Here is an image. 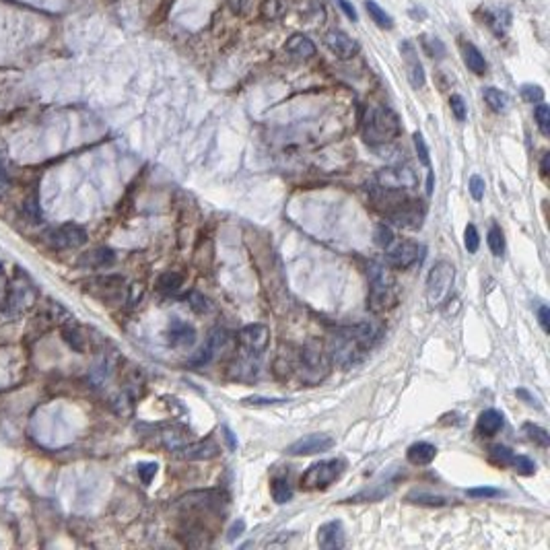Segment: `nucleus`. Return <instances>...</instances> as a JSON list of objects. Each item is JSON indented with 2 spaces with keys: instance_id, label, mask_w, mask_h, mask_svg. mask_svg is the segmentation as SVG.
<instances>
[{
  "instance_id": "dca6fc26",
  "label": "nucleus",
  "mask_w": 550,
  "mask_h": 550,
  "mask_svg": "<svg viewBox=\"0 0 550 550\" xmlns=\"http://www.w3.org/2000/svg\"><path fill=\"white\" fill-rule=\"evenodd\" d=\"M184 460H211L219 455V445L213 439L196 441V443H184L175 449Z\"/></svg>"
},
{
  "instance_id": "4c0bfd02",
  "label": "nucleus",
  "mask_w": 550,
  "mask_h": 550,
  "mask_svg": "<svg viewBox=\"0 0 550 550\" xmlns=\"http://www.w3.org/2000/svg\"><path fill=\"white\" fill-rule=\"evenodd\" d=\"M449 108H451V113L458 122H464L466 115H468V108H466V102L462 95H451L449 97Z\"/></svg>"
},
{
  "instance_id": "ea45409f",
  "label": "nucleus",
  "mask_w": 550,
  "mask_h": 550,
  "mask_svg": "<svg viewBox=\"0 0 550 550\" xmlns=\"http://www.w3.org/2000/svg\"><path fill=\"white\" fill-rule=\"evenodd\" d=\"M394 239H396V235H394V231L387 225H378V229H375V243L382 250L389 248L394 243Z\"/></svg>"
},
{
  "instance_id": "0eeeda50",
  "label": "nucleus",
  "mask_w": 550,
  "mask_h": 550,
  "mask_svg": "<svg viewBox=\"0 0 550 550\" xmlns=\"http://www.w3.org/2000/svg\"><path fill=\"white\" fill-rule=\"evenodd\" d=\"M453 280H455V268L451 262L441 260L431 268V273L427 276V291H425L427 303L431 309H437L443 303H447L453 291Z\"/></svg>"
},
{
  "instance_id": "393cba45",
  "label": "nucleus",
  "mask_w": 550,
  "mask_h": 550,
  "mask_svg": "<svg viewBox=\"0 0 550 550\" xmlns=\"http://www.w3.org/2000/svg\"><path fill=\"white\" fill-rule=\"evenodd\" d=\"M485 15H487V23L495 31V35H499V38L505 35V31H507V27L511 23L509 13L507 10H501V8H493V10H487Z\"/></svg>"
},
{
  "instance_id": "4468645a",
  "label": "nucleus",
  "mask_w": 550,
  "mask_h": 550,
  "mask_svg": "<svg viewBox=\"0 0 550 550\" xmlns=\"http://www.w3.org/2000/svg\"><path fill=\"white\" fill-rule=\"evenodd\" d=\"M324 44H326V48L330 50L332 54L336 56V58H340V60H353L355 56L359 54V50H361L359 42L353 40L348 33H344L340 29L328 31L324 35Z\"/></svg>"
},
{
  "instance_id": "2eb2a0df",
  "label": "nucleus",
  "mask_w": 550,
  "mask_h": 550,
  "mask_svg": "<svg viewBox=\"0 0 550 550\" xmlns=\"http://www.w3.org/2000/svg\"><path fill=\"white\" fill-rule=\"evenodd\" d=\"M346 544V532L342 521H326L318 530V547L324 550H340Z\"/></svg>"
},
{
  "instance_id": "a19ab883",
  "label": "nucleus",
  "mask_w": 550,
  "mask_h": 550,
  "mask_svg": "<svg viewBox=\"0 0 550 550\" xmlns=\"http://www.w3.org/2000/svg\"><path fill=\"white\" fill-rule=\"evenodd\" d=\"M485 188H487V184H485V179H483L480 175H472V177H470L468 190H470V194H472V198H474L476 202H480V200L485 198Z\"/></svg>"
},
{
  "instance_id": "7ed1b4c3",
  "label": "nucleus",
  "mask_w": 550,
  "mask_h": 550,
  "mask_svg": "<svg viewBox=\"0 0 550 550\" xmlns=\"http://www.w3.org/2000/svg\"><path fill=\"white\" fill-rule=\"evenodd\" d=\"M361 130H363V138L367 145L382 147V145L394 143L400 136L402 124H400L398 113L389 110L387 106H369L363 115Z\"/></svg>"
},
{
  "instance_id": "1a4fd4ad",
  "label": "nucleus",
  "mask_w": 550,
  "mask_h": 550,
  "mask_svg": "<svg viewBox=\"0 0 550 550\" xmlns=\"http://www.w3.org/2000/svg\"><path fill=\"white\" fill-rule=\"evenodd\" d=\"M419 186L416 173L408 165L384 167L375 173V188L385 192H410Z\"/></svg>"
},
{
  "instance_id": "a878e982",
  "label": "nucleus",
  "mask_w": 550,
  "mask_h": 550,
  "mask_svg": "<svg viewBox=\"0 0 550 550\" xmlns=\"http://www.w3.org/2000/svg\"><path fill=\"white\" fill-rule=\"evenodd\" d=\"M365 8H367L369 17L373 19V23H375L378 27H382V29H391V27H394V19L385 13L384 8H382L375 0H367V2H365Z\"/></svg>"
},
{
  "instance_id": "f704fd0d",
  "label": "nucleus",
  "mask_w": 550,
  "mask_h": 550,
  "mask_svg": "<svg viewBox=\"0 0 550 550\" xmlns=\"http://www.w3.org/2000/svg\"><path fill=\"white\" fill-rule=\"evenodd\" d=\"M534 118H536V124H538V130L549 136L550 134V108L547 104H538V108L534 111Z\"/></svg>"
},
{
  "instance_id": "864d4df0",
  "label": "nucleus",
  "mask_w": 550,
  "mask_h": 550,
  "mask_svg": "<svg viewBox=\"0 0 550 550\" xmlns=\"http://www.w3.org/2000/svg\"><path fill=\"white\" fill-rule=\"evenodd\" d=\"M549 161H550V155L549 153H544V157H542V163H540V173H542V177H547V175H549Z\"/></svg>"
},
{
  "instance_id": "f03ea898",
  "label": "nucleus",
  "mask_w": 550,
  "mask_h": 550,
  "mask_svg": "<svg viewBox=\"0 0 550 550\" xmlns=\"http://www.w3.org/2000/svg\"><path fill=\"white\" fill-rule=\"evenodd\" d=\"M375 204H385L384 213L396 227L402 229H421L427 215V207L421 200L406 196V192H385L373 188L371 192Z\"/></svg>"
},
{
  "instance_id": "473e14b6",
  "label": "nucleus",
  "mask_w": 550,
  "mask_h": 550,
  "mask_svg": "<svg viewBox=\"0 0 550 550\" xmlns=\"http://www.w3.org/2000/svg\"><path fill=\"white\" fill-rule=\"evenodd\" d=\"M421 44H423V50L431 56V58H435V60H439V58L445 56V46H443V42H441L439 38H429V35H425V38L421 40Z\"/></svg>"
},
{
  "instance_id": "423d86ee",
  "label": "nucleus",
  "mask_w": 550,
  "mask_h": 550,
  "mask_svg": "<svg viewBox=\"0 0 550 550\" xmlns=\"http://www.w3.org/2000/svg\"><path fill=\"white\" fill-rule=\"evenodd\" d=\"M344 470H346V462L340 460V458L316 462L303 472L301 489L303 491H326V489H330L336 480L342 478Z\"/></svg>"
},
{
  "instance_id": "9b49d317",
  "label": "nucleus",
  "mask_w": 550,
  "mask_h": 550,
  "mask_svg": "<svg viewBox=\"0 0 550 550\" xmlns=\"http://www.w3.org/2000/svg\"><path fill=\"white\" fill-rule=\"evenodd\" d=\"M229 342H231V334L227 330H223V328H215V330L209 334V338L202 344V348L196 353V357L190 359V363L194 367H204V365L213 363L217 357L223 355V350L229 346Z\"/></svg>"
},
{
  "instance_id": "a18cd8bd",
  "label": "nucleus",
  "mask_w": 550,
  "mask_h": 550,
  "mask_svg": "<svg viewBox=\"0 0 550 550\" xmlns=\"http://www.w3.org/2000/svg\"><path fill=\"white\" fill-rule=\"evenodd\" d=\"M260 13L266 19H276L280 15V2L278 0H264L262 6H260Z\"/></svg>"
},
{
  "instance_id": "aec40b11",
  "label": "nucleus",
  "mask_w": 550,
  "mask_h": 550,
  "mask_svg": "<svg viewBox=\"0 0 550 550\" xmlns=\"http://www.w3.org/2000/svg\"><path fill=\"white\" fill-rule=\"evenodd\" d=\"M503 425H505L503 414H501L499 410H495V408H489V410H485V412L478 416L476 431H478V435H483V437H493V435H496V433L503 429Z\"/></svg>"
},
{
  "instance_id": "6ab92c4d",
  "label": "nucleus",
  "mask_w": 550,
  "mask_h": 550,
  "mask_svg": "<svg viewBox=\"0 0 550 550\" xmlns=\"http://www.w3.org/2000/svg\"><path fill=\"white\" fill-rule=\"evenodd\" d=\"M437 455V447L427 443V441H419L412 443L406 451V458L412 466H429Z\"/></svg>"
},
{
  "instance_id": "3c124183",
  "label": "nucleus",
  "mask_w": 550,
  "mask_h": 550,
  "mask_svg": "<svg viewBox=\"0 0 550 550\" xmlns=\"http://www.w3.org/2000/svg\"><path fill=\"white\" fill-rule=\"evenodd\" d=\"M223 433H225V441L229 443V449H231V451H235V449H237V441H235V437H233V433H231L227 427H223Z\"/></svg>"
},
{
  "instance_id": "20e7f679",
  "label": "nucleus",
  "mask_w": 550,
  "mask_h": 550,
  "mask_svg": "<svg viewBox=\"0 0 550 550\" xmlns=\"http://www.w3.org/2000/svg\"><path fill=\"white\" fill-rule=\"evenodd\" d=\"M367 278H369V295H367V307L373 314H384L398 305V282L391 275L389 266L369 262L367 266Z\"/></svg>"
},
{
  "instance_id": "58836bf2",
  "label": "nucleus",
  "mask_w": 550,
  "mask_h": 550,
  "mask_svg": "<svg viewBox=\"0 0 550 550\" xmlns=\"http://www.w3.org/2000/svg\"><path fill=\"white\" fill-rule=\"evenodd\" d=\"M464 245L470 254H476L478 252V245H480V237H478V231L474 225H468L466 227V233H464Z\"/></svg>"
},
{
  "instance_id": "ddd939ff",
  "label": "nucleus",
  "mask_w": 550,
  "mask_h": 550,
  "mask_svg": "<svg viewBox=\"0 0 550 550\" xmlns=\"http://www.w3.org/2000/svg\"><path fill=\"white\" fill-rule=\"evenodd\" d=\"M400 54H402V60H404V66H406V74H408V81L414 89H423L425 83H427V76H425V68L421 64V58H419V52L414 48L412 42L404 40L400 44Z\"/></svg>"
},
{
  "instance_id": "9d476101",
  "label": "nucleus",
  "mask_w": 550,
  "mask_h": 550,
  "mask_svg": "<svg viewBox=\"0 0 550 550\" xmlns=\"http://www.w3.org/2000/svg\"><path fill=\"white\" fill-rule=\"evenodd\" d=\"M385 266L396 268V270H408L423 258V245L410 239H394V243L384 250Z\"/></svg>"
},
{
  "instance_id": "8fccbe9b",
  "label": "nucleus",
  "mask_w": 550,
  "mask_h": 550,
  "mask_svg": "<svg viewBox=\"0 0 550 550\" xmlns=\"http://www.w3.org/2000/svg\"><path fill=\"white\" fill-rule=\"evenodd\" d=\"M549 320H550V309H549V307H547V305H542V307L538 309V322H540V326H542V330L547 332V334H549V332H550Z\"/></svg>"
},
{
  "instance_id": "603ef678",
  "label": "nucleus",
  "mask_w": 550,
  "mask_h": 550,
  "mask_svg": "<svg viewBox=\"0 0 550 550\" xmlns=\"http://www.w3.org/2000/svg\"><path fill=\"white\" fill-rule=\"evenodd\" d=\"M433 186H435V175H433V171L429 169V173H427V194H429V196L433 194Z\"/></svg>"
},
{
  "instance_id": "2f4dec72",
  "label": "nucleus",
  "mask_w": 550,
  "mask_h": 550,
  "mask_svg": "<svg viewBox=\"0 0 550 550\" xmlns=\"http://www.w3.org/2000/svg\"><path fill=\"white\" fill-rule=\"evenodd\" d=\"M487 241H489V248L493 252V256L501 258L503 252H505V237H503V231L499 227H491L489 235H487Z\"/></svg>"
},
{
  "instance_id": "39448f33",
  "label": "nucleus",
  "mask_w": 550,
  "mask_h": 550,
  "mask_svg": "<svg viewBox=\"0 0 550 550\" xmlns=\"http://www.w3.org/2000/svg\"><path fill=\"white\" fill-rule=\"evenodd\" d=\"M270 330L264 324H250L241 328L237 334V344H239V363L243 367L239 369H254L258 371V365L262 361V355L268 346Z\"/></svg>"
},
{
  "instance_id": "79ce46f5",
  "label": "nucleus",
  "mask_w": 550,
  "mask_h": 550,
  "mask_svg": "<svg viewBox=\"0 0 550 550\" xmlns=\"http://www.w3.org/2000/svg\"><path fill=\"white\" fill-rule=\"evenodd\" d=\"M157 464L155 462H143V464H138V476H140V480H143V485H151V480H153V476L157 474Z\"/></svg>"
},
{
  "instance_id": "09e8293b",
  "label": "nucleus",
  "mask_w": 550,
  "mask_h": 550,
  "mask_svg": "<svg viewBox=\"0 0 550 550\" xmlns=\"http://www.w3.org/2000/svg\"><path fill=\"white\" fill-rule=\"evenodd\" d=\"M336 4L342 8V13L350 19V21H359V17H357V10H355V6L348 2V0H336Z\"/></svg>"
},
{
  "instance_id": "f3484780",
  "label": "nucleus",
  "mask_w": 550,
  "mask_h": 550,
  "mask_svg": "<svg viewBox=\"0 0 550 550\" xmlns=\"http://www.w3.org/2000/svg\"><path fill=\"white\" fill-rule=\"evenodd\" d=\"M167 336H169V344L171 346H177V348H188V346H192L196 342V330H194V326H190L184 320H173L169 324Z\"/></svg>"
},
{
  "instance_id": "a211bd4d",
  "label": "nucleus",
  "mask_w": 550,
  "mask_h": 550,
  "mask_svg": "<svg viewBox=\"0 0 550 550\" xmlns=\"http://www.w3.org/2000/svg\"><path fill=\"white\" fill-rule=\"evenodd\" d=\"M284 50H286V54L297 58V60H309L316 56V44L303 33H293L284 42Z\"/></svg>"
},
{
  "instance_id": "6e6552de",
  "label": "nucleus",
  "mask_w": 550,
  "mask_h": 550,
  "mask_svg": "<svg viewBox=\"0 0 550 550\" xmlns=\"http://www.w3.org/2000/svg\"><path fill=\"white\" fill-rule=\"evenodd\" d=\"M330 369V357L318 344H307L297 355V371L305 384H318Z\"/></svg>"
},
{
  "instance_id": "37998d69",
  "label": "nucleus",
  "mask_w": 550,
  "mask_h": 550,
  "mask_svg": "<svg viewBox=\"0 0 550 550\" xmlns=\"http://www.w3.org/2000/svg\"><path fill=\"white\" fill-rule=\"evenodd\" d=\"M466 495L472 496V499H495L501 496L503 493L499 489H491V487H480V489H468Z\"/></svg>"
},
{
  "instance_id": "72a5a7b5",
  "label": "nucleus",
  "mask_w": 550,
  "mask_h": 550,
  "mask_svg": "<svg viewBox=\"0 0 550 550\" xmlns=\"http://www.w3.org/2000/svg\"><path fill=\"white\" fill-rule=\"evenodd\" d=\"M412 140H414V149H416V155H419V161L427 169H431V157H429V147L425 143V136L421 132H414L412 134Z\"/></svg>"
},
{
  "instance_id": "c756f323",
  "label": "nucleus",
  "mask_w": 550,
  "mask_h": 550,
  "mask_svg": "<svg viewBox=\"0 0 550 550\" xmlns=\"http://www.w3.org/2000/svg\"><path fill=\"white\" fill-rule=\"evenodd\" d=\"M513 455L515 453L507 445H493L489 449V458H491V462L496 464V466H509L511 460H513Z\"/></svg>"
},
{
  "instance_id": "5701e85b",
  "label": "nucleus",
  "mask_w": 550,
  "mask_h": 550,
  "mask_svg": "<svg viewBox=\"0 0 550 550\" xmlns=\"http://www.w3.org/2000/svg\"><path fill=\"white\" fill-rule=\"evenodd\" d=\"M483 97H485V104L495 111V113H503L509 108V95L501 89L495 87H485L483 89Z\"/></svg>"
},
{
  "instance_id": "49530a36",
  "label": "nucleus",
  "mask_w": 550,
  "mask_h": 550,
  "mask_svg": "<svg viewBox=\"0 0 550 550\" xmlns=\"http://www.w3.org/2000/svg\"><path fill=\"white\" fill-rule=\"evenodd\" d=\"M286 400L282 398H245L243 404H252V406H270V404H284Z\"/></svg>"
},
{
  "instance_id": "4be33fe9",
  "label": "nucleus",
  "mask_w": 550,
  "mask_h": 550,
  "mask_svg": "<svg viewBox=\"0 0 550 550\" xmlns=\"http://www.w3.org/2000/svg\"><path fill=\"white\" fill-rule=\"evenodd\" d=\"M462 54H464V62H466V66L474 72V74H485L487 72V60H485V56L480 54V50L474 46V44H464V48H462Z\"/></svg>"
},
{
  "instance_id": "cd10ccee",
  "label": "nucleus",
  "mask_w": 550,
  "mask_h": 550,
  "mask_svg": "<svg viewBox=\"0 0 550 550\" xmlns=\"http://www.w3.org/2000/svg\"><path fill=\"white\" fill-rule=\"evenodd\" d=\"M273 499L278 505H284L293 499V489L286 478H275L273 480Z\"/></svg>"
},
{
  "instance_id": "c03bdc74",
  "label": "nucleus",
  "mask_w": 550,
  "mask_h": 550,
  "mask_svg": "<svg viewBox=\"0 0 550 550\" xmlns=\"http://www.w3.org/2000/svg\"><path fill=\"white\" fill-rule=\"evenodd\" d=\"M188 301H190V307H192L196 314H204V312H209V309H211L209 301H207L202 295H198V293H192V295L188 297Z\"/></svg>"
},
{
  "instance_id": "bb28decb",
  "label": "nucleus",
  "mask_w": 550,
  "mask_h": 550,
  "mask_svg": "<svg viewBox=\"0 0 550 550\" xmlns=\"http://www.w3.org/2000/svg\"><path fill=\"white\" fill-rule=\"evenodd\" d=\"M524 433L528 435V439L534 441L536 445H540V447H549L550 445V435L547 429H542V427H538V425H534V423H526L524 425Z\"/></svg>"
},
{
  "instance_id": "c85d7f7f",
  "label": "nucleus",
  "mask_w": 550,
  "mask_h": 550,
  "mask_svg": "<svg viewBox=\"0 0 550 550\" xmlns=\"http://www.w3.org/2000/svg\"><path fill=\"white\" fill-rule=\"evenodd\" d=\"M181 284H184V276L179 273H165V275L159 276V280H157V286L163 293H175V291H179Z\"/></svg>"
},
{
  "instance_id": "412c9836",
  "label": "nucleus",
  "mask_w": 550,
  "mask_h": 550,
  "mask_svg": "<svg viewBox=\"0 0 550 550\" xmlns=\"http://www.w3.org/2000/svg\"><path fill=\"white\" fill-rule=\"evenodd\" d=\"M58 241L62 248H79L87 241V231L79 225H64L58 229Z\"/></svg>"
},
{
  "instance_id": "f8f14e48",
  "label": "nucleus",
  "mask_w": 550,
  "mask_h": 550,
  "mask_svg": "<svg viewBox=\"0 0 550 550\" xmlns=\"http://www.w3.org/2000/svg\"><path fill=\"white\" fill-rule=\"evenodd\" d=\"M334 445H336V441L328 433H312V435H305L295 443H291L286 447V453L295 455V458L297 455H316V453L330 451Z\"/></svg>"
},
{
  "instance_id": "7c9ffc66",
  "label": "nucleus",
  "mask_w": 550,
  "mask_h": 550,
  "mask_svg": "<svg viewBox=\"0 0 550 550\" xmlns=\"http://www.w3.org/2000/svg\"><path fill=\"white\" fill-rule=\"evenodd\" d=\"M517 474H521V476H532V474H536V464L528 458V455H513V460H511V464H509Z\"/></svg>"
},
{
  "instance_id": "e433bc0d",
  "label": "nucleus",
  "mask_w": 550,
  "mask_h": 550,
  "mask_svg": "<svg viewBox=\"0 0 550 550\" xmlns=\"http://www.w3.org/2000/svg\"><path fill=\"white\" fill-rule=\"evenodd\" d=\"M91 260H93V266L104 268V266H111L115 262V254L108 248H102V250L91 252Z\"/></svg>"
},
{
  "instance_id": "b1692460",
  "label": "nucleus",
  "mask_w": 550,
  "mask_h": 550,
  "mask_svg": "<svg viewBox=\"0 0 550 550\" xmlns=\"http://www.w3.org/2000/svg\"><path fill=\"white\" fill-rule=\"evenodd\" d=\"M408 503H414V505H423V507H447L449 505V499L441 495H433V493H425V491H414L406 496Z\"/></svg>"
},
{
  "instance_id": "de8ad7c7",
  "label": "nucleus",
  "mask_w": 550,
  "mask_h": 550,
  "mask_svg": "<svg viewBox=\"0 0 550 550\" xmlns=\"http://www.w3.org/2000/svg\"><path fill=\"white\" fill-rule=\"evenodd\" d=\"M243 530H245V521L243 519H237L233 526H231V530H229V536H227V540L229 542H233L235 538H239L241 534H243Z\"/></svg>"
},
{
  "instance_id": "f257e3e1",
  "label": "nucleus",
  "mask_w": 550,
  "mask_h": 550,
  "mask_svg": "<svg viewBox=\"0 0 550 550\" xmlns=\"http://www.w3.org/2000/svg\"><path fill=\"white\" fill-rule=\"evenodd\" d=\"M382 336H384L382 328L369 322L338 328L330 336L328 357L340 369H350L369 357V353L375 348Z\"/></svg>"
},
{
  "instance_id": "c9c22d12",
  "label": "nucleus",
  "mask_w": 550,
  "mask_h": 550,
  "mask_svg": "<svg viewBox=\"0 0 550 550\" xmlns=\"http://www.w3.org/2000/svg\"><path fill=\"white\" fill-rule=\"evenodd\" d=\"M521 99L528 104H542L544 102V89L538 85H524L521 87Z\"/></svg>"
}]
</instances>
